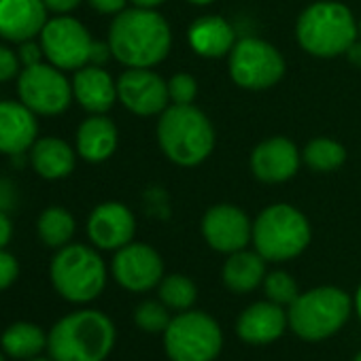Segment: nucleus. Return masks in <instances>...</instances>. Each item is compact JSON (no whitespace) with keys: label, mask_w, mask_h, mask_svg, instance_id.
Instances as JSON below:
<instances>
[{"label":"nucleus","mask_w":361,"mask_h":361,"mask_svg":"<svg viewBox=\"0 0 361 361\" xmlns=\"http://www.w3.org/2000/svg\"><path fill=\"white\" fill-rule=\"evenodd\" d=\"M109 47L113 58L126 68H153L170 54L172 32L155 9L132 7L117 13L111 22Z\"/></svg>","instance_id":"nucleus-1"},{"label":"nucleus","mask_w":361,"mask_h":361,"mask_svg":"<svg viewBox=\"0 0 361 361\" xmlns=\"http://www.w3.org/2000/svg\"><path fill=\"white\" fill-rule=\"evenodd\" d=\"M47 334V350L54 361H104L117 340L115 323L96 308L62 317Z\"/></svg>","instance_id":"nucleus-2"},{"label":"nucleus","mask_w":361,"mask_h":361,"mask_svg":"<svg viewBox=\"0 0 361 361\" xmlns=\"http://www.w3.org/2000/svg\"><path fill=\"white\" fill-rule=\"evenodd\" d=\"M157 142L172 164L192 168L213 153L215 128L198 106L170 104L159 115Z\"/></svg>","instance_id":"nucleus-3"},{"label":"nucleus","mask_w":361,"mask_h":361,"mask_svg":"<svg viewBox=\"0 0 361 361\" xmlns=\"http://www.w3.org/2000/svg\"><path fill=\"white\" fill-rule=\"evenodd\" d=\"M359 26L350 9L336 0H319L306 7L295 24L300 47L314 58H338L357 41Z\"/></svg>","instance_id":"nucleus-4"},{"label":"nucleus","mask_w":361,"mask_h":361,"mask_svg":"<svg viewBox=\"0 0 361 361\" xmlns=\"http://www.w3.org/2000/svg\"><path fill=\"white\" fill-rule=\"evenodd\" d=\"M353 298L334 285L308 289L289 306V327L306 342H321L336 336L353 312Z\"/></svg>","instance_id":"nucleus-5"},{"label":"nucleus","mask_w":361,"mask_h":361,"mask_svg":"<svg viewBox=\"0 0 361 361\" xmlns=\"http://www.w3.org/2000/svg\"><path fill=\"white\" fill-rule=\"evenodd\" d=\"M106 266L96 247L66 245L49 264V279L58 295L71 304H90L106 287Z\"/></svg>","instance_id":"nucleus-6"},{"label":"nucleus","mask_w":361,"mask_h":361,"mask_svg":"<svg viewBox=\"0 0 361 361\" xmlns=\"http://www.w3.org/2000/svg\"><path fill=\"white\" fill-rule=\"evenodd\" d=\"M312 230L302 211L279 202L266 207L253 221V247L266 262H289L306 251Z\"/></svg>","instance_id":"nucleus-7"},{"label":"nucleus","mask_w":361,"mask_h":361,"mask_svg":"<svg viewBox=\"0 0 361 361\" xmlns=\"http://www.w3.org/2000/svg\"><path fill=\"white\" fill-rule=\"evenodd\" d=\"M224 348L219 323L202 310H183L164 331V350L170 361H215Z\"/></svg>","instance_id":"nucleus-8"},{"label":"nucleus","mask_w":361,"mask_h":361,"mask_svg":"<svg viewBox=\"0 0 361 361\" xmlns=\"http://www.w3.org/2000/svg\"><path fill=\"white\" fill-rule=\"evenodd\" d=\"M228 68L232 81L249 92H262L274 87L285 75L283 54L262 39H240L228 56Z\"/></svg>","instance_id":"nucleus-9"},{"label":"nucleus","mask_w":361,"mask_h":361,"mask_svg":"<svg viewBox=\"0 0 361 361\" xmlns=\"http://www.w3.org/2000/svg\"><path fill=\"white\" fill-rule=\"evenodd\" d=\"M20 100L37 115L56 117L68 111L73 96V81L49 62L24 66L18 77Z\"/></svg>","instance_id":"nucleus-10"},{"label":"nucleus","mask_w":361,"mask_h":361,"mask_svg":"<svg viewBox=\"0 0 361 361\" xmlns=\"http://www.w3.org/2000/svg\"><path fill=\"white\" fill-rule=\"evenodd\" d=\"M39 41L45 51V62L58 66L60 71H79L90 64L94 39L90 30L73 16L49 18Z\"/></svg>","instance_id":"nucleus-11"},{"label":"nucleus","mask_w":361,"mask_h":361,"mask_svg":"<svg viewBox=\"0 0 361 361\" xmlns=\"http://www.w3.org/2000/svg\"><path fill=\"white\" fill-rule=\"evenodd\" d=\"M111 272L117 285L126 291L145 293L155 289L164 279V262L153 247L132 240L115 251Z\"/></svg>","instance_id":"nucleus-12"},{"label":"nucleus","mask_w":361,"mask_h":361,"mask_svg":"<svg viewBox=\"0 0 361 361\" xmlns=\"http://www.w3.org/2000/svg\"><path fill=\"white\" fill-rule=\"evenodd\" d=\"M117 98L134 115H161L170 106L168 81L151 68H128L117 79Z\"/></svg>","instance_id":"nucleus-13"},{"label":"nucleus","mask_w":361,"mask_h":361,"mask_svg":"<svg viewBox=\"0 0 361 361\" xmlns=\"http://www.w3.org/2000/svg\"><path fill=\"white\" fill-rule=\"evenodd\" d=\"M202 236L217 253H236L253 240V221L234 204L211 207L200 224Z\"/></svg>","instance_id":"nucleus-14"},{"label":"nucleus","mask_w":361,"mask_h":361,"mask_svg":"<svg viewBox=\"0 0 361 361\" xmlns=\"http://www.w3.org/2000/svg\"><path fill=\"white\" fill-rule=\"evenodd\" d=\"M134 213L121 202H102L87 217V238L100 251H117L134 240Z\"/></svg>","instance_id":"nucleus-15"},{"label":"nucleus","mask_w":361,"mask_h":361,"mask_svg":"<svg viewBox=\"0 0 361 361\" xmlns=\"http://www.w3.org/2000/svg\"><path fill=\"white\" fill-rule=\"evenodd\" d=\"M251 172L262 183H285L295 176L302 153L287 136H270L255 145L249 157Z\"/></svg>","instance_id":"nucleus-16"},{"label":"nucleus","mask_w":361,"mask_h":361,"mask_svg":"<svg viewBox=\"0 0 361 361\" xmlns=\"http://www.w3.org/2000/svg\"><path fill=\"white\" fill-rule=\"evenodd\" d=\"M47 22L49 9L43 0H0V39L7 43L39 39Z\"/></svg>","instance_id":"nucleus-17"},{"label":"nucleus","mask_w":361,"mask_h":361,"mask_svg":"<svg viewBox=\"0 0 361 361\" xmlns=\"http://www.w3.org/2000/svg\"><path fill=\"white\" fill-rule=\"evenodd\" d=\"M39 138L37 113L22 100H0V153L24 155Z\"/></svg>","instance_id":"nucleus-18"},{"label":"nucleus","mask_w":361,"mask_h":361,"mask_svg":"<svg viewBox=\"0 0 361 361\" xmlns=\"http://www.w3.org/2000/svg\"><path fill=\"white\" fill-rule=\"evenodd\" d=\"M287 327H289V317L285 306H279L270 300L247 306L236 321L238 338L255 346L272 344L285 334Z\"/></svg>","instance_id":"nucleus-19"},{"label":"nucleus","mask_w":361,"mask_h":361,"mask_svg":"<svg viewBox=\"0 0 361 361\" xmlns=\"http://www.w3.org/2000/svg\"><path fill=\"white\" fill-rule=\"evenodd\" d=\"M73 96L92 115H100L113 109L117 98V81L96 64H85L75 71L73 77Z\"/></svg>","instance_id":"nucleus-20"},{"label":"nucleus","mask_w":361,"mask_h":361,"mask_svg":"<svg viewBox=\"0 0 361 361\" xmlns=\"http://www.w3.org/2000/svg\"><path fill=\"white\" fill-rule=\"evenodd\" d=\"M117 142H119L117 126L104 113L90 115L77 128L75 149H77L79 157L85 159V161H90V164L106 161L115 153Z\"/></svg>","instance_id":"nucleus-21"},{"label":"nucleus","mask_w":361,"mask_h":361,"mask_svg":"<svg viewBox=\"0 0 361 361\" xmlns=\"http://www.w3.org/2000/svg\"><path fill=\"white\" fill-rule=\"evenodd\" d=\"M77 149L58 136H43L28 151L32 170L45 180H60L73 174L77 166Z\"/></svg>","instance_id":"nucleus-22"},{"label":"nucleus","mask_w":361,"mask_h":361,"mask_svg":"<svg viewBox=\"0 0 361 361\" xmlns=\"http://www.w3.org/2000/svg\"><path fill=\"white\" fill-rule=\"evenodd\" d=\"M190 45L192 49L209 60H217L224 56H230V51L236 45V32L228 20L221 16H204L198 18L190 26Z\"/></svg>","instance_id":"nucleus-23"},{"label":"nucleus","mask_w":361,"mask_h":361,"mask_svg":"<svg viewBox=\"0 0 361 361\" xmlns=\"http://www.w3.org/2000/svg\"><path fill=\"white\" fill-rule=\"evenodd\" d=\"M266 274V259L257 251L247 249L230 253L221 270L226 287L234 293H251L264 285Z\"/></svg>","instance_id":"nucleus-24"},{"label":"nucleus","mask_w":361,"mask_h":361,"mask_svg":"<svg viewBox=\"0 0 361 361\" xmlns=\"http://www.w3.org/2000/svg\"><path fill=\"white\" fill-rule=\"evenodd\" d=\"M47 336L49 334H45L41 325L30 321H18L11 323L0 336V348L11 359L28 361L39 357L47 348Z\"/></svg>","instance_id":"nucleus-25"},{"label":"nucleus","mask_w":361,"mask_h":361,"mask_svg":"<svg viewBox=\"0 0 361 361\" xmlns=\"http://www.w3.org/2000/svg\"><path fill=\"white\" fill-rule=\"evenodd\" d=\"M75 230H77L75 217L64 207H49L37 219L39 240L51 249H62V247L71 245Z\"/></svg>","instance_id":"nucleus-26"},{"label":"nucleus","mask_w":361,"mask_h":361,"mask_svg":"<svg viewBox=\"0 0 361 361\" xmlns=\"http://www.w3.org/2000/svg\"><path fill=\"white\" fill-rule=\"evenodd\" d=\"M344 159L346 149L338 140L327 136L312 138L302 151V161L314 172H334L344 164Z\"/></svg>","instance_id":"nucleus-27"},{"label":"nucleus","mask_w":361,"mask_h":361,"mask_svg":"<svg viewBox=\"0 0 361 361\" xmlns=\"http://www.w3.org/2000/svg\"><path fill=\"white\" fill-rule=\"evenodd\" d=\"M157 295H159V300L170 310L183 312V310H190L196 304V300H198V287L185 274H168V276H164L159 281Z\"/></svg>","instance_id":"nucleus-28"},{"label":"nucleus","mask_w":361,"mask_h":361,"mask_svg":"<svg viewBox=\"0 0 361 361\" xmlns=\"http://www.w3.org/2000/svg\"><path fill=\"white\" fill-rule=\"evenodd\" d=\"M170 321V308L161 300H145L134 308V323L147 334H164Z\"/></svg>","instance_id":"nucleus-29"},{"label":"nucleus","mask_w":361,"mask_h":361,"mask_svg":"<svg viewBox=\"0 0 361 361\" xmlns=\"http://www.w3.org/2000/svg\"><path fill=\"white\" fill-rule=\"evenodd\" d=\"M264 293L270 302L279 306H291L295 298L300 295V289H298L295 279L289 272L274 270V272H268L264 279Z\"/></svg>","instance_id":"nucleus-30"},{"label":"nucleus","mask_w":361,"mask_h":361,"mask_svg":"<svg viewBox=\"0 0 361 361\" xmlns=\"http://www.w3.org/2000/svg\"><path fill=\"white\" fill-rule=\"evenodd\" d=\"M168 94L172 104H194L198 96V81L190 73H176L168 81Z\"/></svg>","instance_id":"nucleus-31"},{"label":"nucleus","mask_w":361,"mask_h":361,"mask_svg":"<svg viewBox=\"0 0 361 361\" xmlns=\"http://www.w3.org/2000/svg\"><path fill=\"white\" fill-rule=\"evenodd\" d=\"M22 68L24 66H22V60H20L18 51H13L11 47L0 43V83L18 79Z\"/></svg>","instance_id":"nucleus-32"},{"label":"nucleus","mask_w":361,"mask_h":361,"mask_svg":"<svg viewBox=\"0 0 361 361\" xmlns=\"http://www.w3.org/2000/svg\"><path fill=\"white\" fill-rule=\"evenodd\" d=\"M20 276V262L7 249H0V293L7 291Z\"/></svg>","instance_id":"nucleus-33"},{"label":"nucleus","mask_w":361,"mask_h":361,"mask_svg":"<svg viewBox=\"0 0 361 361\" xmlns=\"http://www.w3.org/2000/svg\"><path fill=\"white\" fill-rule=\"evenodd\" d=\"M18 56L22 60V66H35V64L45 62V51L41 47V41H35V39L26 41V43H20Z\"/></svg>","instance_id":"nucleus-34"},{"label":"nucleus","mask_w":361,"mask_h":361,"mask_svg":"<svg viewBox=\"0 0 361 361\" xmlns=\"http://www.w3.org/2000/svg\"><path fill=\"white\" fill-rule=\"evenodd\" d=\"M18 204V190L16 185L11 183V180L7 178H0V211H13Z\"/></svg>","instance_id":"nucleus-35"},{"label":"nucleus","mask_w":361,"mask_h":361,"mask_svg":"<svg viewBox=\"0 0 361 361\" xmlns=\"http://www.w3.org/2000/svg\"><path fill=\"white\" fill-rule=\"evenodd\" d=\"M90 7L102 16H117L126 9L128 0H87Z\"/></svg>","instance_id":"nucleus-36"},{"label":"nucleus","mask_w":361,"mask_h":361,"mask_svg":"<svg viewBox=\"0 0 361 361\" xmlns=\"http://www.w3.org/2000/svg\"><path fill=\"white\" fill-rule=\"evenodd\" d=\"M43 3L56 16H71L83 0H43Z\"/></svg>","instance_id":"nucleus-37"},{"label":"nucleus","mask_w":361,"mask_h":361,"mask_svg":"<svg viewBox=\"0 0 361 361\" xmlns=\"http://www.w3.org/2000/svg\"><path fill=\"white\" fill-rule=\"evenodd\" d=\"M13 238V224L9 213L0 211V249H7V245Z\"/></svg>","instance_id":"nucleus-38"},{"label":"nucleus","mask_w":361,"mask_h":361,"mask_svg":"<svg viewBox=\"0 0 361 361\" xmlns=\"http://www.w3.org/2000/svg\"><path fill=\"white\" fill-rule=\"evenodd\" d=\"M109 58H113V54H111V47H109V41H106V43H98V41H94L92 56H90V64L102 66V64H104Z\"/></svg>","instance_id":"nucleus-39"},{"label":"nucleus","mask_w":361,"mask_h":361,"mask_svg":"<svg viewBox=\"0 0 361 361\" xmlns=\"http://www.w3.org/2000/svg\"><path fill=\"white\" fill-rule=\"evenodd\" d=\"M346 56H348V60H350L353 64H359V66H361V45H359L357 41L348 47Z\"/></svg>","instance_id":"nucleus-40"},{"label":"nucleus","mask_w":361,"mask_h":361,"mask_svg":"<svg viewBox=\"0 0 361 361\" xmlns=\"http://www.w3.org/2000/svg\"><path fill=\"white\" fill-rule=\"evenodd\" d=\"M134 7H142V9H157L159 5H164L166 0H130Z\"/></svg>","instance_id":"nucleus-41"},{"label":"nucleus","mask_w":361,"mask_h":361,"mask_svg":"<svg viewBox=\"0 0 361 361\" xmlns=\"http://www.w3.org/2000/svg\"><path fill=\"white\" fill-rule=\"evenodd\" d=\"M353 308H355V312H357V317H359V321H361V283H359V287H357V291H355Z\"/></svg>","instance_id":"nucleus-42"},{"label":"nucleus","mask_w":361,"mask_h":361,"mask_svg":"<svg viewBox=\"0 0 361 361\" xmlns=\"http://www.w3.org/2000/svg\"><path fill=\"white\" fill-rule=\"evenodd\" d=\"M28 361H54L51 357H43V355H39V357H35V359H28Z\"/></svg>","instance_id":"nucleus-43"},{"label":"nucleus","mask_w":361,"mask_h":361,"mask_svg":"<svg viewBox=\"0 0 361 361\" xmlns=\"http://www.w3.org/2000/svg\"><path fill=\"white\" fill-rule=\"evenodd\" d=\"M190 3H194V5H209V3H213V0H190Z\"/></svg>","instance_id":"nucleus-44"},{"label":"nucleus","mask_w":361,"mask_h":361,"mask_svg":"<svg viewBox=\"0 0 361 361\" xmlns=\"http://www.w3.org/2000/svg\"><path fill=\"white\" fill-rule=\"evenodd\" d=\"M5 357H7V355H5V350H3V348H0V361H7Z\"/></svg>","instance_id":"nucleus-45"},{"label":"nucleus","mask_w":361,"mask_h":361,"mask_svg":"<svg viewBox=\"0 0 361 361\" xmlns=\"http://www.w3.org/2000/svg\"><path fill=\"white\" fill-rule=\"evenodd\" d=\"M353 361H361V350H359V353L355 355V359H353Z\"/></svg>","instance_id":"nucleus-46"},{"label":"nucleus","mask_w":361,"mask_h":361,"mask_svg":"<svg viewBox=\"0 0 361 361\" xmlns=\"http://www.w3.org/2000/svg\"><path fill=\"white\" fill-rule=\"evenodd\" d=\"M359 35H361V22H359Z\"/></svg>","instance_id":"nucleus-47"}]
</instances>
